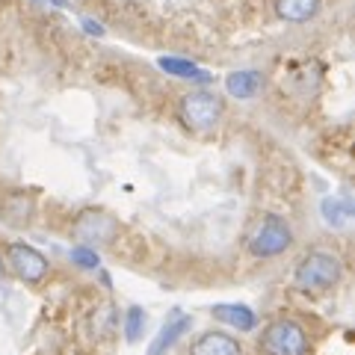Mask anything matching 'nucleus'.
I'll list each match as a JSON object with an SVG mask.
<instances>
[{
    "instance_id": "1",
    "label": "nucleus",
    "mask_w": 355,
    "mask_h": 355,
    "mask_svg": "<svg viewBox=\"0 0 355 355\" xmlns=\"http://www.w3.org/2000/svg\"><path fill=\"white\" fill-rule=\"evenodd\" d=\"M343 275V266L331 252H311L296 263L293 282L299 291H329Z\"/></svg>"
},
{
    "instance_id": "2",
    "label": "nucleus",
    "mask_w": 355,
    "mask_h": 355,
    "mask_svg": "<svg viewBox=\"0 0 355 355\" xmlns=\"http://www.w3.org/2000/svg\"><path fill=\"white\" fill-rule=\"evenodd\" d=\"M293 243V231L291 225L275 216V214H266L258 225H254L252 237H249V252L254 254V258H275V254H282L291 249Z\"/></svg>"
},
{
    "instance_id": "3",
    "label": "nucleus",
    "mask_w": 355,
    "mask_h": 355,
    "mask_svg": "<svg viewBox=\"0 0 355 355\" xmlns=\"http://www.w3.org/2000/svg\"><path fill=\"white\" fill-rule=\"evenodd\" d=\"M222 110H225V107H222V101L216 95H210V92H190V95L181 98V104H178V116H181V121L190 130L207 133V130H214L219 125Z\"/></svg>"
},
{
    "instance_id": "4",
    "label": "nucleus",
    "mask_w": 355,
    "mask_h": 355,
    "mask_svg": "<svg viewBox=\"0 0 355 355\" xmlns=\"http://www.w3.org/2000/svg\"><path fill=\"white\" fill-rule=\"evenodd\" d=\"M263 355H308V335L293 320H275L261 335Z\"/></svg>"
},
{
    "instance_id": "5",
    "label": "nucleus",
    "mask_w": 355,
    "mask_h": 355,
    "mask_svg": "<svg viewBox=\"0 0 355 355\" xmlns=\"http://www.w3.org/2000/svg\"><path fill=\"white\" fill-rule=\"evenodd\" d=\"M6 263L12 266V272L21 282H30V284H36L48 275V261H44V254L36 252L33 246H27V243H12V246L6 249Z\"/></svg>"
},
{
    "instance_id": "6",
    "label": "nucleus",
    "mask_w": 355,
    "mask_h": 355,
    "mask_svg": "<svg viewBox=\"0 0 355 355\" xmlns=\"http://www.w3.org/2000/svg\"><path fill=\"white\" fill-rule=\"evenodd\" d=\"M74 234L92 249L95 243H110L119 234V222L110 214H104V210H83L74 222Z\"/></svg>"
},
{
    "instance_id": "7",
    "label": "nucleus",
    "mask_w": 355,
    "mask_h": 355,
    "mask_svg": "<svg viewBox=\"0 0 355 355\" xmlns=\"http://www.w3.org/2000/svg\"><path fill=\"white\" fill-rule=\"evenodd\" d=\"M193 355H240V343L225 331H205L193 343Z\"/></svg>"
},
{
    "instance_id": "8",
    "label": "nucleus",
    "mask_w": 355,
    "mask_h": 355,
    "mask_svg": "<svg viewBox=\"0 0 355 355\" xmlns=\"http://www.w3.org/2000/svg\"><path fill=\"white\" fill-rule=\"evenodd\" d=\"M214 317L225 326H237L240 331H252L258 326V317L249 305H240V302H228V305H216L214 308Z\"/></svg>"
},
{
    "instance_id": "9",
    "label": "nucleus",
    "mask_w": 355,
    "mask_h": 355,
    "mask_svg": "<svg viewBox=\"0 0 355 355\" xmlns=\"http://www.w3.org/2000/svg\"><path fill=\"white\" fill-rule=\"evenodd\" d=\"M317 9H320V0H275V12L284 21H293V24L314 18Z\"/></svg>"
},
{
    "instance_id": "10",
    "label": "nucleus",
    "mask_w": 355,
    "mask_h": 355,
    "mask_svg": "<svg viewBox=\"0 0 355 355\" xmlns=\"http://www.w3.org/2000/svg\"><path fill=\"white\" fill-rule=\"evenodd\" d=\"M157 65L166 74H175V77H184V80H198V83H207L210 74L205 69H198L190 60H178V57H160Z\"/></svg>"
},
{
    "instance_id": "11",
    "label": "nucleus",
    "mask_w": 355,
    "mask_h": 355,
    "mask_svg": "<svg viewBox=\"0 0 355 355\" xmlns=\"http://www.w3.org/2000/svg\"><path fill=\"white\" fill-rule=\"evenodd\" d=\"M190 329V317H184V314H175V320L169 326H166L160 335H157V340L151 343V349H148V355H163L166 349H172L175 347V340L184 335V331Z\"/></svg>"
},
{
    "instance_id": "12",
    "label": "nucleus",
    "mask_w": 355,
    "mask_h": 355,
    "mask_svg": "<svg viewBox=\"0 0 355 355\" xmlns=\"http://www.w3.org/2000/svg\"><path fill=\"white\" fill-rule=\"evenodd\" d=\"M225 89H228V95L246 101V98H252L261 89V74L258 71H234V74H228Z\"/></svg>"
},
{
    "instance_id": "13",
    "label": "nucleus",
    "mask_w": 355,
    "mask_h": 355,
    "mask_svg": "<svg viewBox=\"0 0 355 355\" xmlns=\"http://www.w3.org/2000/svg\"><path fill=\"white\" fill-rule=\"evenodd\" d=\"M352 216V207L340 198H323V219L329 222L331 228H347Z\"/></svg>"
},
{
    "instance_id": "14",
    "label": "nucleus",
    "mask_w": 355,
    "mask_h": 355,
    "mask_svg": "<svg viewBox=\"0 0 355 355\" xmlns=\"http://www.w3.org/2000/svg\"><path fill=\"white\" fill-rule=\"evenodd\" d=\"M142 329H146V311H142L139 305L128 308V317H125V338H128L130 343H137L139 335H142Z\"/></svg>"
},
{
    "instance_id": "15",
    "label": "nucleus",
    "mask_w": 355,
    "mask_h": 355,
    "mask_svg": "<svg viewBox=\"0 0 355 355\" xmlns=\"http://www.w3.org/2000/svg\"><path fill=\"white\" fill-rule=\"evenodd\" d=\"M71 261L77 266H83V270H98V263H101V258L95 254V249H89V246H74L71 249Z\"/></svg>"
},
{
    "instance_id": "16",
    "label": "nucleus",
    "mask_w": 355,
    "mask_h": 355,
    "mask_svg": "<svg viewBox=\"0 0 355 355\" xmlns=\"http://www.w3.org/2000/svg\"><path fill=\"white\" fill-rule=\"evenodd\" d=\"M83 27H86V33H92V36H104V27L92 18H83Z\"/></svg>"
},
{
    "instance_id": "17",
    "label": "nucleus",
    "mask_w": 355,
    "mask_h": 355,
    "mask_svg": "<svg viewBox=\"0 0 355 355\" xmlns=\"http://www.w3.org/2000/svg\"><path fill=\"white\" fill-rule=\"evenodd\" d=\"M3 270H6V263H3V254H0V279H3Z\"/></svg>"
}]
</instances>
